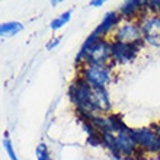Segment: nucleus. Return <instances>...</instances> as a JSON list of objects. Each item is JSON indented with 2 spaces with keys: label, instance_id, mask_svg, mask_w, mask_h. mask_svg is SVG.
Here are the masks:
<instances>
[{
  "label": "nucleus",
  "instance_id": "nucleus-6",
  "mask_svg": "<svg viewBox=\"0 0 160 160\" xmlns=\"http://www.w3.org/2000/svg\"><path fill=\"white\" fill-rule=\"evenodd\" d=\"M141 48L131 44H124L119 41L111 39V66H124V64L132 63L135 57L138 55Z\"/></svg>",
  "mask_w": 160,
  "mask_h": 160
},
{
  "label": "nucleus",
  "instance_id": "nucleus-16",
  "mask_svg": "<svg viewBox=\"0 0 160 160\" xmlns=\"http://www.w3.org/2000/svg\"><path fill=\"white\" fill-rule=\"evenodd\" d=\"M89 4H90L92 8H101V6L105 4V2H103V0H92Z\"/></svg>",
  "mask_w": 160,
  "mask_h": 160
},
{
  "label": "nucleus",
  "instance_id": "nucleus-5",
  "mask_svg": "<svg viewBox=\"0 0 160 160\" xmlns=\"http://www.w3.org/2000/svg\"><path fill=\"white\" fill-rule=\"evenodd\" d=\"M144 42L150 47L160 48V15L147 12L138 19Z\"/></svg>",
  "mask_w": 160,
  "mask_h": 160
},
{
  "label": "nucleus",
  "instance_id": "nucleus-2",
  "mask_svg": "<svg viewBox=\"0 0 160 160\" xmlns=\"http://www.w3.org/2000/svg\"><path fill=\"white\" fill-rule=\"evenodd\" d=\"M77 76H80L93 88H106L114 80V67L111 64L108 66L83 64L77 70Z\"/></svg>",
  "mask_w": 160,
  "mask_h": 160
},
{
  "label": "nucleus",
  "instance_id": "nucleus-11",
  "mask_svg": "<svg viewBox=\"0 0 160 160\" xmlns=\"http://www.w3.org/2000/svg\"><path fill=\"white\" fill-rule=\"evenodd\" d=\"M23 31V25L21 22L16 21H10V22H4L0 25V35L2 38H9V37H15L16 34Z\"/></svg>",
  "mask_w": 160,
  "mask_h": 160
},
{
  "label": "nucleus",
  "instance_id": "nucleus-4",
  "mask_svg": "<svg viewBox=\"0 0 160 160\" xmlns=\"http://www.w3.org/2000/svg\"><path fill=\"white\" fill-rule=\"evenodd\" d=\"M131 134L140 152L146 154H160V137L152 130V127L131 128Z\"/></svg>",
  "mask_w": 160,
  "mask_h": 160
},
{
  "label": "nucleus",
  "instance_id": "nucleus-15",
  "mask_svg": "<svg viewBox=\"0 0 160 160\" xmlns=\"http://www.w3.org/2000/svg\"><path fill=\"white\" fill-rule=\"evenodd\" d=\"M60 42H61V38H58V37H57V38H52L51 39V41H48L47 42V45H45V48L48 51H52L54 50V48H57V47L60 45Z\"/></svg>",
  "mask_w": 160,
  "mask_h": 160
},
{
  "label": "nucleus",
  "instance_id": "nucleus-8",
  "mask_svg": "<svg viewBox=\"0 0 160 160\" xmlns=\"http://www.w3.org/2000/svg\"><path fill=\"white\" fill-rule=\"evenodd\" d=\"M124 21L121 16V13L117 12V10H111V12L105 13L103 18H102L101 23L95 28V34L99 37V38H108L115 32V29L119 26V23Z\"/></svg>",
  "mask_w": 160,
  "mask_h": 160
},
{
  "label": "nucleus",
  "instance_id": "nucleus-14",
  "mask_svg": "<svg viewBox=\"0 0 160 160\" xmlns=\"http://www.w3.org/2000/svg\"><path fill=\"white\" fill-rule=\"evenodd\" d=\"M3 148H4V153L8 154L9 160H19V157L16 156V152H15V148H13L12 140L9 138L8 134L3 137Z\"/></svg>",
  "mask_w": 160,
  "mask_h": 160
},
{
  "label": "nucleus",
  "instance_id": "nucleus-9",
  "mask_svg": "<svg viewBox=\"0 0 160 160\" xmlns=\"http://www.w3.org/2000/svg\"><path fill=\"white\" fill-rule=\"evenodd\" d=\"M119 13H121L122 19L127 21H138L144 13L148 12L147 2H141V0H128L119 6Z\"/></svg>",
  "mask_w": 160,
  "mask_h": 160
},
{
  "label": "nucleus",
  "instance_id": "nucleus-18",
  "mask_svg": "<svg viewBox=\"0 0 160 160\" xmlns=\"http://www.w3.org/2000/svg\"><path fill=\"white\" fill-rule=\"evenodd\" d=\"M150 160H160V154H156V156H153Z\"/></svg>",
  "mask_w": 160,
  "mask_h": 160
},
{
  "label": "nucleus",
  "instance_id": "nucleus-13",
  "mask_svg": "<svg viewBox=\"0 0 160 160\" xmlns=\"http://www.w3.org/2000/svg\"><path fill=\"white\" fill-rule=\"evenodd\" d=\"M35 156H37V160H52L50 148H48V146H47L44 141L37 146V148H35Z\"/></svg>",
  "mask_w": 160,
  "mask_h": 160
},
{
  "label": "nucleus",
  "instance_id": "nucleus-1",
  "mask_svg": "<svg viewBox=\"0 0 160 160\" xmlns=\"http://www.w3.org/2000/svg\"><path fill=\"white\" fill-rule=\"evenodd\" d=\"M92 95L93 86L84 82L80 76H76V79L68 86V98L76 109L79 119H92L98 115L92 105Z\"/></svg>",
  "mask_w": 160,
  "mask_h": 160
},
{
  "label": "nucleus",
  "instance_id": "nucleus-12",
  "mask_svg": "<svg viewBox=\"0 0 160 160\" xmlns=\"http://www.w3.org/2000/svg\"><path fill=\"white\" fill-rule=\"evenodd\" d=\"M70 19H72V10L68 9V10H66V12H63L61 15H58V16H55L52 21H51L50 23V28L52 31H58L61 29L63 26H66L70 22Z\"/></svg>",
  "mask_w": 160,
  "mask_h": 160
},
{
  "label": "nucleus",
  "instance_id": "nucleus-7",
  "mask_svg": "<svg viewBox=\"0 0 160 160\" xmlns=\"http://www.w3.org/2000/svg\"><path fill=\"white\" fill-rule=\"evenodd\" d=\"M84 64H111V38H99L84 55Z\"/></svg>",
  "mask_w": 160,
  "mask_h": 160
},
{
  "label": "nucleus",
  "instance_id": "nucleus-10",
  "mask_svg": "<svg viewBox=\"0 0 160 160\" xmlns=\"http://www.w3.org/2000/svg\"><path fill=\"white\" fill-rule=\"evenodd\" d=\"M92 105L98 115H106L112 112V102L106 88H93Z\"/></svg>",
  "mask_w": 160,
  "mask_h": 160
},
{
  "label": "nucleus",
  "instance_id": "nucleus-3",
  "mask_svg": "<svg viewBox=\"0 0 160 160\" xmlns=\"http://www.w3.org/2000/svg\"><path fill=\"white\" fill-rule=\"evenodd\" d=\"M111 39L114 41H119L124 44H131V45H137L141 50L144 48L146 42L143 39V34H141V26H140L138 21H124L119 23V26L115 29V32L111 35Z\"/></svg>",
  "mask_w": 160,
  "mask_h": 160
},
{
  "label": "nucleus",
  "instance_id": "nucleus-17",
  "mask_svg": "<svg viewBox=\"0 0 160 160\" xmlns=\"http://www.w3.org/2000/svg\"><path fill=\"white\" fill-rule=\"evenodd\" d=\"M150 127H152V130L154 131V132H156V134L160 137V121H157V122H154V124H152Z\"/></svg>",
  "mask_w": 160,
  "mask_h": 160
},
{
  "label": "nucleus",
  "instance_id": "nucleus-19",
  "mask_svg": "<svg viewBox=\"0 0 160 160\" xmlns=\"http://www.w3.org/2000/svg\"><path fill=\"white\" fill-rule=\"evenodd\" d=\"M58 3H60V2H55V0H54V2H51V4H52V6H57Z\"/></svg>",
  "mask_w": 160,
  "mask_h": 160
}]
</instances>
